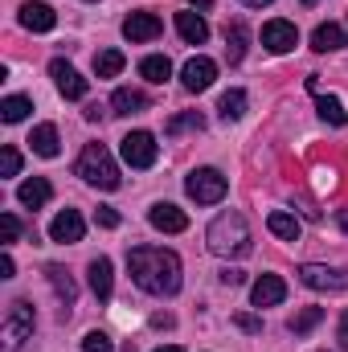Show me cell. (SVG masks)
<instances>
[{
    "instance_id": "cell-11",
    "label": "cell",
    "mask_w": 348,
    "mask_h": 352,
    "mask_svg": "<svg viewBox=\"0 0 348 352\" xmlns=\"http://www.w3.org/2000/svg\"><path fill=\"white\" fill-rule=\"evenodd\" d=\"M83 234H87V221H83V213H78V209H62V213L50 221V238H54V242H62V246L83 242Z\"/></svg>"
},
{
    "instance_id": "cell-17",
    "label": "cell",
    "mask_w": 348,
    "mask_h": 352,
    "mask_svg": "<svg viewBox=\"0 0 348 352\" xmlns=\"http://www.w3.org/2000/svg\"><path fill=\"white\" fill-rule=\"evenodd\" d=\"M176 33H180L188 45H205V41H209V25H205V16H201L197 8L176 12Z\"/></svg>"
},
{
    "instance_id": "cell-43",
    "label": "cell",
    "mask_w": 348,
    "mask_h": 352,
    "mask_svg": "<svg viewBox=\"0 0 348 352\" xmlns=\"http://www.w3.org/2000/svg\"><path fill=\"white\" fill-rule=\"evenodd\" d=\"M340 226H345V230H348V213H340Z\"/></svg>"
},
{
    "instance_id": "cell-13",
    "label": "cell",
    "mask_w": 348,
    "mask_h": 352,
    "mask_svg": "<svg viewBox=\"0 0 348 352\" xmlns=\"http://www.w3.org/2000/svg\"><path fill=\"white\" fill-rule=\"evenodd\" d=\"M21 25H25L29 33H50V29L58 25V12H54L45 0H25V4H21Z\"/></svg>"
},
{
    "instance_id": "cell-6",
    "label": "cell",
    "mask_w": 348,
    "mask_h": 352,
    "mask_svg": "<svg viewBox=\"0 0 348 352\" xmlns=\"http://www.w3.org/2000/svg\"><path fill=\"white\" fill-rule=\"evenodd\" d=\"M119 152H123V160H127L131 168H152V164H156V156H160V148H156V135H152V131H131V135H123Z\"/></svg>"
},
{
    "instance_id": "cell-37",
    "label": "cell",
    "mask_w": 348,
    "mask_h": 352,
    "mask_svg": "<svg viewBox=\"0 0 348 352\" xmlns=\"http://www.w3.org/2000/svg\"><path fill=\"white\" fill-rule=\"evenodd\" d=\"M221 283H226V287H242V283H246V270H238V266H226V270H221Z\"/></svg>"
},
{
    "instance_id": "cell-10",
    "label": "cell",
    "mask_w": 348,
    "mask_h": 352,
    "mask_svg": "<svg viewBox=\"0 0 348 352\" xmlns=\"http://www.w3.org/2000/svg\"><path fill=\"white\" fill-rule=\"evenodd\" d=\"M262 45L270 50V54H291L295 45H299V29L291 25V21H266L262 25Z\"/></svg>"
},
{
    "instance_id": "cell-33",
    "label": "cell",
    "mask_w": 348,
    "mask_h": 352,
    "mask_svg": "<svg viewBox=\"0 0 348 352\" xmlns=\"http://www.w3.org/2000/svg\"><path fill=\"white\" fill-rule=\"evenodd\" d=\"M83 352H115V344H111V336H107V332H87Z\"/></svg>"
},
{
    "instance_id": "cell-16",
    "label": "cell",
    "mask_w": 348,
    "mask_h": 352,
    "mask_svg": "<svg viewBox=\"0 0 348 352\" xmlns=\"http://www.w3.org/2000/svg\"><path fill=\"white\" fill-rule=\"evenodd\" d=\"M87 274H90V291H94V299H98V303H111V295H115V270H111V258L98 254V258L90 263Z\"/></svg>"
},
{
    "instance_id": "cell-19",
    "label": "cell",
    "mask_w": 348,
    "mask_h": 352,
    "mask_svg": "<svg viewBox=\"0 0 348 352\" xmlns=\"http://www.w3.org/2000/svg\"><path fill=\"white\" fill-rule=\"evenodd\" d=\"M312 50H316V54L345 50V29H340L336 21H324V25H316V33H312Z\"/></svg>"
},
{
    "instance_id": "cell-5",
    "label": "cell",
    "mask_w": 348,
    "mask_h": 352,
    "mask_svg": "<svg viewBox=\"0 0 348 352\" xmlns=\"http://www.w3.org/2000/svg\"><path fill=\"white\" fill-rule=\"evenodd\" d=\"M226 188H230V180L217 173V168H197V173H188V180H184V192L197 205H217L226 197Z\"/></svg>"
},
{
    "instance_id": "cell-41",
    "label": "cell",
    "mask_w": 348,
    "mask_h": 352,
    "mask_svg": "<svg viewBox=\"0 0 348 352\" xmlns=\"http://www.w3.org/2000/svg\"><path fill=\"white\" fill-rule=\"evenodd\" d=\"M193 4H197V8H201V12H209V0H193Z\"/></svg>"
},
{
    "instance_id": "cell-14",
    "label": "cell",
    "mask_w": 348,
    "mask_h": 352,
    "mask_svg": "<svg viewBox=\"0 0 348 352\" xmlns=\"http://www.w3.org/2000/svg\"><path fill=\"white\" fill-rule=\"evenodd\" d=\"M148 221H152L160 234H184V230H188V213H184V209H176L173 201H160V205H152Z\"/></svg>"
},
{
    "instance_id": "cell-7",
    "label": "cell",
    "mask_w": 348,
    "mask_h": 352,
    "mask_svg": "<svg viewBox=\"0 0 348 352\" xmlns=\"http://www.w3.org/2000/svg\"><path fill=\"white\" fill-rule=\"evenodd\" d=\"M299 283L312 287V291H348V270L307 263V266H299Z\"/></svg>"
},
{
    "instance_id": "cell-1",
    "label": "cell",
    "mask_w": 348,
    "mask_h": 352,
    "mask_svg": "<svg viewBox=\"0 0 348 352\" xmlns=\"http://www.w3.org/2000/svg\"><path fill=\"white\" fill-rule=\"evenodd\" d=\"M127 270L131 283L148 295H176L180 291V258L160 246H135L127 250Z\"/></svg>"
},
{
    "instance_id": "cell-8",
    "label": "cell",
    "mask_w": 348,
    "mask_h": 352,
    "mask_svg": "<svg viewBox=\"0 0 348 352\" xmlns=\"http://www.w3.org/2000/svg\"><path fill=\"white\" fill-rule=\"evenodd\" d=\"M50 78L58 82L62 98H87V90H90V82L66 62V58H54V62H50Z\"/></svg>"
},
{
    "instance_id": "cell-21",
    "label": "cell",
    "mask_w": 348,
    "mask_h": 352,
    "mask_svg": "<svg viewBox=\"0 0 348 352\" xmlns=\"http://www.w3.org/2000/svg\"><path fill=\"white\" fill-rule=\"evenodd\" d=\"M29 148L37 152V156H45V160H54L58 156V127L54 123H41V127H33V135H29Z\"/></svg>"
},
{
    "instance_id": "cell-9",
    "label": "cell",
    "mask_w": 348,
    "mask_h": 352,
    "mask_svg": "<svg viewBox=\"0 0 348 352\" xmlns=\"http://www.w3.org/2000/svg\"><path fill=\"white\" fill-rule=\"evenodd\" d=\"M160 33H164V21H160L156 12H127V21H123V37H127L131 45L156 41Z\"/></svg>"
},
{
    "instance_id": "cell-34",
    "label": "cell",
    "mask_w": 348,
    "mask_h": 352,
    "mask_svg": "<svg viewBox=\"0 0 348 352\" xmlns=\"http://www.w3.org/2000/svg\"><path fill=\"white\" fill-rule=\"evenodd\" d=\"M21 173V152L17 148H4L0 152V176H17Z\"/></svg>"
},
{
    "instance_id": "cell-32",
    "label": "cell",
    "mask_w": 348,
    "mask_h": 352,
    "mask_svg": "<svg viewBox=\"0 0 348 352\" xmlns=\"http://www.w3.org/2000/svg\"><path fill=\"white\" fill-rule=\"evenodd\" d=\"M17 238H21V221H17V213H4V217H0V242L12 246Z\"/></svg>"
},
{
    "instance_id": "cell-40",
    "label": "cell",
    "mask_w": 348,
    "mask_h": 352,
    "mask_svg": "<svg viewBox=\"0 0 348 352\" xmlns=\"http://www.w3.org/2000/svg\"><path fill=\"white\" fill-rule=\"evenodd\" d=\"M246 8H262V4H274V0H242Z\"/></svg>"
},
{
    "instance_id": "cell-39",
    "label": "cell",
    "mask_w": 348,
    "mask_h": 352,
    "mask_svg": "<svg viewBox=\"0 0 348 352\" xmlns=\"http://www.w3.org/2000/svg\"><path fill=\"white\" fill-rule=\"evenodd\" d=\"M0 270H4V274H0V278H12V274H17V263H12V258H8V254H4V263H0Z\"/></svg>"
},
{
    "instance_id": "cell-35",
    "label": "cell",
    "mask_w": 348,
    "mask_h": 352,
    "mask_svg": "<svg viewBox=\"0 0 348 352\" xmlns=\"http://www.w3.org/2000/svg\"><path fill=\"white\" fill-rule=\"evenodd\" d=\"M94 221H98L102 230H119V213H115V209H107V205H98V209H94Z\"/></svg>"
},
{
    "instance_id": "cell-2",
    "label": "cell",
    "mask_w": 348,
    "mask_h": 352,
    "mask_svg": "<svg viewBox=\"0 0 348 352\" xmlns=\"http://www.w3.org/2000/svg\"><path fill=\"white\" fill-rule=\"evenodd\" d=\"M205 242H209V250L221 254V258H242V254H250V226H246V217H242L238 209H230V213H221V217L209 226Z\"/></svg>"
},
{
    "instance_id": "cell-23",
    "label": "cell",
    "mask_w": 348,
    "mask_h": 352,
    "mask_svg": "<svg viewBox=\"0 0 348 352\" xmlns=\"http://www.w3.org/2000/svg\"><path fill=\"white\" fill-rule=\"evenodd\" d=\"M316 111H320V119H324V123H332V127H345V123H348V111H345V102H340L336 94L316 90Z\"/></svg>"
},
{
    "instance_id": "cell-26",
    "label": "cell",
    "mask_w": 348,
    "mask_h": 352,
    "mask_svg": "<svg viewBox=\"0 0 348 352\" xmlns=\"http://www.w3.org/2000/svg\"><path fill=\"white\" fill-rule=\"evenodd\" d=\"M246 41H250L246 37V25L242 21H230L226 25V54H230V62H242L246 58Z\"/></svg>"
},
{
    "instance_id": "cell-24",
    "label": "cell",
    "mask_w": 348,
    "mask_h": 352,
    "mask_svg": "<svg viewBox=\"0 0 348 352\" xmlns=\"http://www.w3.org/2000/svg\"><path fill=\"white\" fill-rule=\"evenodd\" d=\"M140 74H144L152 87H164V82L173 78V62H168L164 54H152V58H144V62H140Z\"/></svg>"
},
{
    "instance_id": "cell-25",
    "label": "cell",
    "mask_w": 348,
    "mask_h": 352,
    "mask_svg": "<svg viewBox=\"0 0 348 352\" xmlns=\"http://www.w3.org/2000/svg\"><path fill=\"white\" fill-rule=\"evenodd\" d=\"M45 274H50V283H54V291H58V299H62V307L70 311L74 307V295H78V287H74V278L62 270V266H45Z\"/></svg>"
},
{
    "instance_id": "cell-22",
    "label": "cell",
    "mask_w": 348,
    "mask_h": 352,
    "mask_svg": "<svg viewBox=\"0 0 348 352\" xmlns=\"http://www.w3.org/2000/svg\"><path fill=\"white\" fill-rule=\"evenodd\" d=\"M266 226H270L274 238H283V242H299V217H295V213H287V209H270Z\"/></svg>"
},
{
    "instance_id": "cell-31",
    "label": "cell",
    "mask_w": 348,
    "mask_h": 352,
    "mask_svg": "<svg viewBox=\"0 0 348 352\" xmlns=\"http://www.w3.org/2000/svg\"><path fill=\"white\" fill-rule=\"evenodd\" d=\"M205 127V119L197 115V111H188V115H173L168 123H164V131L168 135H180V131H201Z\"/></svg>"
},
{
    "instance_id": "cell-20",
    "label": "cell",
    "mask_w": 348,
    "mask_h": 352,
    "mask_svg": "<svg viewBox=\"0 0 348 352\" xmlns=\"http://www.w3.org/2000/svg\"><path fill=\"white\" fill-rule=\"evenodd\" d=\"M111 107H115V115H140V111H148V94L131 90V87H119L111 94Z\"/></svg>"
},
{
    "instance_id": "cell-27",
    "label": "cell",
    "mask_w": 348,
    "mask_h": 352,
    "mask_svg": "<svg viewBox=\"0 0 348 352\" xmlns=\"http://www.w3.org/2000/svg\"><path fill=\"white\" fill-rule=\"evenodd\" d=\"M217 111H221L226 123H238V119L246 115V90H226V94L217 98Z\"/></svg>"
},
{
    "instance_id": "cell-29",
    "label": "cell",
    "mask_w": 348,
    "mask_h": 352,
    "mask_svg": "<svg viewBox=\"0 0 348 352\" xmlns=\"http://www.w3.org/2000/svg\"><path fill=\"white\" fill-rule=\"evenodd\" d=\"M29 111H33V102H29L25 94H8V98L0 102V119H4V123H21Z\"/></svg>"
},
{
    "instance_id": "cell-30",
    "label": "cell",
    "mask_w": 348,
    "mask_h": 352,
    "mask_svg": "<svg viewBox=\"0 0 348 352\" xmlns=\"http://www.w3.org/2000/svg\"><path fill=\"white\" fill-rule=\"evenodd\" d=\"M320 320H324V307H303V311L291 316V332H295V336H307Z\"/></svg>"
},
{
    "instance_id": "cell-36",
    "label": "cell",
    "mask_w": 348,
    "mask_h": 352,
    "mask_svg": "<svg viewBox=\"0 0 348 352\" xmlns=\"http://www.w3.org/2000/svg\"><path fill=\"white\" fill-rule=\"evenodd\" d=\"M234 324H238L242 332H262V320H259V316H250V311H238V316H234Z\"/></svg>"
},
{
    "instance_id": "cell-42",
    "label": "cell",
    "mask_w": 348,
    "mask_h": 352,
    "mask_svg": "<svg viewBox=\"0 0 348 352\" xmlns=\"http://www.w3.org/2000/svg\"><path fill=\"white\" fill-rule=\"evenodd\" d=\"M156 352H184L180 344H168V349H156Z\"/></svg>"
},
{
    "instance_id": "cell-4",
    "label": "cell",
    "mask_w": 348,
    "mask_h": 352,
    "mask_svg": "<svg viewBox=\"0 0 348 352\" xmlns=\"http://www.w3.org/2000/svg\"><path fill=\"white\" fill-rule=\"evenodd\" d=\"M33 324H37V316H33V307L25 303V299H17V303H8V311H4V324H0V340H4V352H17L29 336H33Z\"/></svg>"
},
{
    "instance_id": "cell-18",
    "label": "cell",
    "mask_w": 348,
    "mask_h": 352,
    "mask_svg": "<svg viewBox=\"0 0 348 352\" xmlns=\"http://www.w3.org/2000/svg\"><path fill=\"white\" fill-rule=\"evenodd\" d=\"M50 197H54V184H50L45 176H33V180H25V184L17 188V201H21L25 209H41Z\"/></svg>"
},
{
    "instance_id": "cell-12",
    "label": "cell",
    "mask_w": 348,
    "mask_h": 352,
    "mask_svg": "<svg viewBox=\"0 0 348 352\" xmlns=\"http://www.w3.org/2000/svg\"><path fill=\"white\" fill-rule=\"evenodd\" d=\"M213 78H217V62L213 58H188L184 70H180V82H184V90H193V94L209 90Z\"/></svg>"
},
{
    "instance_id": "cell-28",
    "label": "cell",
    "mask_w": 348,
    "mask_h": 352,
    "mask_svg": "<svg viewBox=\"0 0 348 352\" xmlns=\"http://www.w3.org/2000/svg\"><path fill=\"white\" fill-rule=\"evenodd\" d=\"M123 66H127V58H123L119 50H102V54H94V74H98V78H115Z\"/></svg>"
},
{
    "instance_id": "cell-38",
    "label": "cell",
    "mask_w": 348,
    "mask_h": 352,
    "mask_svg": "<svg viewBox=\"0 0 348 352\" xmlns=\"http://www.w3.org/2000/svg\"><path fill=\"white\" fill-rule=\"evenodd\" d=\"M340 352H348V311L340 316Z\"/></svg>"
},
{
    "instance_id": "cell-3",
    "label": "cell",
    "mask_w": 348,
    "mask_h": 352,
    "mask_svg": "<svg viewBox=\"0 0 348 352\" xmlns=\"http://www.w3.org/2000/svg\"><path fill=\"white\" fill-rule=\"evenodd\" d=\"M78 176H83L87 184H94V188H102V192H115V188L123 184V176H119L111 152H107L102 144H87V148H83V156H78Z\"/></svg>"
},
{
    "instance_id": "cell-15",
    "label": "cell",
    "mask_w": 348,
    "mask_h": 352,
    "mask_svg": "<svg viewBox=\"0 0 348 352\" xmlns=\"http://www.w3.org/2000/svg\"><path fill=\"white\" fill-rule=\"evenodd\" d=\"M283 299H287V283L279 274H259L254 278V287H250V303L254 307H274Z\"/></svg>"
}]
</instances>
